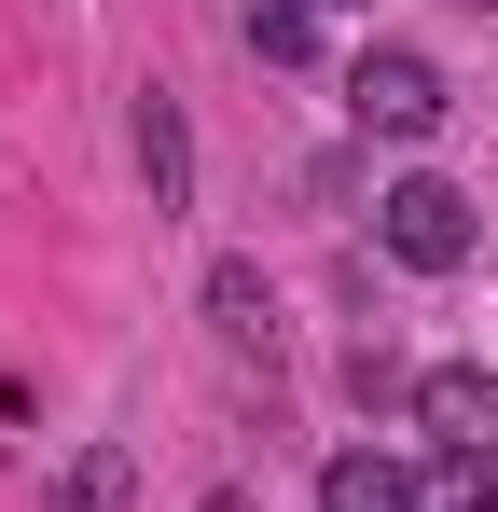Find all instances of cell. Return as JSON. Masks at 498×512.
<instances>
[{"mask_svg":"<svg viewBox=\"0 0 498 512\" xmlns=\"http://www.w3.org/2000/svg\"><path fill=\"white\" fill-rule=\"evenodd\" d=\"M374 250L402 263V277H457V263L485 250V208H471V194H457V180H388V194H374Z\"/></svg>","mask_w":498,"mask_h":512,"instance_id":"cell-1","label":"cell"},{"mask_svg":"<svg viewBox=\"0 0 498 512\" xmlns=\"http://www.w3.org/2000/svg\"><path fill=\"white\" fill-rule=\"evenodd\" d=\"M346 111H360V139H429V125H443V70H429L415 42H360Z\"/></svg>","mask_w":498,"mask_h":512,"instance_id":"cell-2","label":"cell"},{"mask_svg":"<svg viewBox=\"0 0 498 512\" xmlns=\"http://www.w3.org/2000/svg\"><path fill=\"white\" fill-rule=\"evenodd\" d=\"M415 429H429V457H498V374L485 360L415 374Z\"/></svg>","mask_w":498,"mask_h":512,"instance_id":"cell-3","label":"cell"},{"mask_svg":"<svg viewBox=\"0 0 498 512\" xmlns=\"http://www.w3.org/2000/svg\"><path fill=\"white\" fill-rule=\"evenodd\" d=\"M139 180H153V222H180L194 208V125H180V97H139Z\"/></svg>","mask_w":498,"mask_h":512,"instance_id":"cell-4","label":"cell"},{"mask_svg":"<svg viewBox=\"0 0 498 512\" xmlns=\"http://www.w3.org/2000/svg\"><path fill=\"white\" fill-rule=\"evenodd\" d=\"M319 512H415V471L374 457V443H346V457H319Z\"/></svg>","mask_w":498,"mask_h":512,"instance_id":"cell-5","label":"cell"},{"mask_svg":"<svg viewBox=\"0 0 498 512\" xmlns=\"http://www.w3.org/2000/svg\"><path fill=\"white\" fill-rule=\"evenodd\" d=\"M208 319H222L236 346H277V291H263V263H249V250L208 263Z\"/></svg>","mask_w":498,"mask_h":512,"instance_id":"cell-6","label":"cell"},{"mask_svg":"<svg viewBox=\"0 0 498 512\" xmlns=\"http://www.w3.org/2000/svg\"><path fill=\"white\" fill-rule=\"evenodd\" d=\"M139 499V457H125V443H83L70 471H56V512H125Z\"/></svg>","mask_w":498,"mask_h":512,"instance_id":"cell-7","label":"cell"},{"mask_svg":"<svg viewBox=\"0 0 498 512\" xmlns=\"http://www.w3.org/2000/svg\"><path fill=\"white\" fill-rule=\"evenodd\" d=\"M249 56L263 70H305L319 56V0H249Z\"/></svg>","mask_w":498,"mask_h":512,"instance_id":"cell-8","label":"cell"},{"mask_svg":"<svg viewBox=\"0 0 498 512\" xmlns=\"http://www.w3.org/2000/svg\"><path fill=\"white\" fill-rule=\"evenodd\" d=\"M415 512H498V457H429L415 471Z\"/></svg>","mask_w":498,"mask_h":512,"instance_id":"cell-9","label":"cell"},{"mask_svg":"<svg viewBox=\"0 0 498 512\" xmlns=\"http://www.w3.org/2000/svg\"><path fill=\"white\" fill-rule=\"evenodd\" d=\"M319 14H374V0H319Z\"/></svg>","mask_w":498,"mask_h":512,"instance_id":"cell-10","label":"cell"},{"mask_svg":"<svg viewBox=\"0 0 498 512\" xmlns=\"http://www.w3.org/2000/svg\"><path fill=\"white\" fill-rule=\"evenodd\" d=\"M471 14H498V0H471Z\"/></svg>","mask_w":498,"mask_h":512,"instance_id":"cell-11","label":"cell"}]
</instances>
